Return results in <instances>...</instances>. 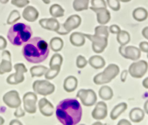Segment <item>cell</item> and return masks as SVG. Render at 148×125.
Returning a JSON list of instances; mask_svg holds the SVG:
<instances>
[{
    "label": "cell",
    "instance_id": "1",
    "mask_svg": "<svg viewBox=\"0 0 148 125\" xmlns=\"http://www.w3.org/2000/svg\"><path fill=\"white\" fill-rule=\"evenodd\" d=\"M56 115L62 125H76L82 119V108L76 99H64L57 105Z\"/></svg>",
    "mask_w": 148,
    "mask_h": 125
},
{
    "label": "cell",
    "instance_id": "2",
    "mask_svg": "<svg viewBox=\"0 0 148 125\" xmlns=\"http://www.w3.org/2000/svg\"><path fill=\"white\" fill-rule=\"evenodd\" d=\"M22 54L30 63L37 64L44 61L49 54L48 43L40 37H34L23 45Z\"/></svg>",
    "mask_w": 148,
    "mask_h": 125
},
{
    "label": "cell",
    "instance_id": "3",
    "mask_svg": "<svg viewBox=\"0 0 148 125\" xmlns=\"http://www.w3.org/2000/svg\"><path fill=\"white\" fill-rule=\"evenodd\" d=\"M32 35V31L29 25L18 23L10 27L8 30L7 37L13 45L20 46L29 41Z\"/></svg>",
    "mask_w": 148,
    "mask_h": 125
},
{
    "label": "cell",
    "instance_id": "4",
    "mask_svg": "<svg viewBox=\"0 0 148 125\" xmlns=\"http://www.w3.org/2000/svg\"><path fill=\"white\" fill-rule=\"evenodd\" d=\"M119 72L120 68L117 65L110 64L102 72L98 73L94 77L93 82L98 85L109 83L118 75Z\"/></svg>",
    "mask_w": 148,
    "mask_h": 125
},
{
    "label": "cell",
    "instance_id": "5",
    "mask_svg": "<svg viewBox=\"0 0 148 125\" xmlns=\"http://www.w3.org/2000/svg\"><path fill=\"white\" fill-rule=\"evenodd\" d=\"M82 22L81 17L77 14H73L70 16L63 23L59 30L57 32L60 35H66L69 33L71 31L79 27Z\"/></svg>",
    "mask_w": 148,
    "mask_h": 125
},
{
    "label": "cell",
    "instance_id": "6",
    "mask_svg": "<svg viewBox=\"0 0 148 125\" xmlns=\"http://www.w3.org/2000/svg\"><path fill=\"white\" fill-rule=\"evenodd\" d=\"M84 35L92 42V50L96 53L103 52L108 45V38L95 34H84Z\"/></svg>",
    "mask_w": 148,
    "mask_h": 125
},
{
    "label": "cell",
    "instance_id": "7",
    "mask_svg": "<svg viewBox=\"0 0 148 125\" xmlns=\"http://www.w3.org/2000/svg\"><path fill=\"white\" fill-rule=\"evenodd\" d=\"M76 97L81 101L83 105L86 106L94 105L97 100L96 93L92 89L79 90L76 94Z\"/></svg>",
    "mask_w": 148,
    "mask_h": 125
},
{
    "label": "cell",
    "instance_id": "8",
    "mask_svg": "<svg viewBox=\"0 0 148 125\" xmlns=\"http://www.w3.org/2000/svg\"><path fill=\"white\" fill-rule=\"evenodd\" d=\"M32 88L36 93L44 96L52 94L55 90L54 84L45 80L35 81L32 84Z\"/></svg>",
    "mask_w": 148,
    "mask_h": 125
},
{
    "label": "cell",
    "instance_id": "9",
    "mask_svg": "<svg viewBox=\"0 0 148 125\" xmlns=\"http://www.w3.org/2000/svg\"><path fill=\"white\" fill-rule=\"evenodd\" d=\"M148 64L145 60H139L132 62L128 68V73L134 78H141L146 73Z\"/></svg>",
    "mask_w": 148,
    "mask_h": 125
},
{
    "label": "cell",
    "instance_id": "10",
    "mask_svg": "<svg viewBox=\"0 0 148 125\" xmlns=\"http://www.w3.org/2000/svg\"><path fill=\"white\" fill-rule=\"evenodd\" d=\"M15 73L10 75L6 79V82L10 84H17L24 80V73L27 72V69L23 63H17L14 65Z\"/></svg>",
    "mask_w": 148,
    "mask_h": 125
},
{
    "label": "cell",
    "instance_id": "11",
    "mask_svg": "<svg viewBox=\"0 0 148 125\" xmlns=\"http://www.w3.org/2000/svg\"><path fill=\"white\" fill-rule=\"evenodd\" d=\"M24 108L25 111L29 113H35L36 111V102L38 100L37 95L32 92L26 93L23 98Z\"/></svg>",
    "mask_w": 148,
    "mask_h": 125
},
{
    "label": "cell",
    "instance_id": "12",
    "mask_svg": "<svg viewBox=\"0 0 148 125\" xmlns=\"http://www.w3.org/2000/svg\"><path fill=\"white\" fill-rule=\"evenodd\" d=\"M3 101L11 108H17L21 105L18 93L16 90H11L5 94L3 96Z\"/></svg>",
    "mask_w": 148,
    "mask_h": 125
},
{
    "label": "cell",
    "instance_id": "13",
    "mask_svg": "<svg viewBox=\"0 0 148 125\" xmlns=\"http://www.w3.org/2000/svg\"><path fill=\"white\" fill-rule=\"evenodd\" d=\"M93 119L95 120H102L108 115V106L103 101H99L91 112Z\"/></svg>",
    "mask_w": 148,
    "mask_h": 125
},
{
    "label": "cell",
    "instance_id": "14",
    "mask_svg": "<svg viewBox=\"0 0 148 125\" xmlns=\"http://www.w3.org/2000/svg\"><path fill=\"white\" fill-rule=\"evenodd\" d=\"M12 68L10 53L8 50H3L2 53V61L0 63V74L9 72Z\"/></svg>",
    "mask_w": 148,
    "mask_h": 125
},
{
    "label": "cell",
    "instance_id": "15",
    "mask_svg": "<svg viewBox=\"0 0 148 125\" xmlns=\"http://www.w3.org/2000/svg\"><path fill=\"white\" fill-rule=\"evenodd\" d=\"M90 9L96 13L97 21L99 24L105 25L110 21V14L106 8H94L91 6Z\"/></svg>",
    "mask_w": 148,
    "mask_h": 125
},
{
    "label": "cell",
    "instance_id": "16",
    "mask_svg": "<svg viewBox=\"0 0 148 125\" xmlns=\"http://www.w3.org/2000/svg\"><path fill=\"white\" fill-rule=\"evenodd\" d=\"M39 23L43 28L56 32L59 30L60 27L58 21L54 17L40 19L39 21Z\"/></svg>",
    "mask_w": 148,
    "mask_h": 125
},
{
    "label": "cell",
    "instance_id": "17",
    "mask_svg": "<svg viewBox=\"0 0 148 125\" xmlns=\"http://www.w3.org/2000/svg\"><path fill=\"white\" fill-rule=\"evenodd\" d=\"M38 106L39 111L43 115L49 117L53 114L54 106L46 98H42L39 101Z\"/></svg>",
    "mask_w": 148,
    "mask_h": 125
},
{
    "label": "cell",
    "instance_id": "18",
    "mask_svg": "<svg viewBox=\"0 0 148 125\" xmlns=\"http://www.w3.org/2000/svg\"><path fill=\"white\" fill-rule=\"evenodd\" d=\"M141 56V52L139 48L134 46H125L123 57L126 59L135 61L138 60Z\"/></svg>",
    "mask_w": 148,
    "mask_h": 125
},
{
    "label": "cell",
    "instance_id": "19",
    "mask_svg": "<svg viewBox=\"0 0 148 125\" xmlns=\"http://www.w3.org/2000/svg\"><path fill=\"white\" fill-rule=\"evenodd\" d=\"M22 15L25 20L29 22H34L38 18L39 12L34 7L28 6L23 10Z\"/></svg>",
    "mask_w": 148,
    "mask_h": 125
},
{
    "label": "cell",
    "instance_id": "20",
    "mask_svg": "<svg viewBox=\"0 0 148 125\" xmlns=\"http://www.w3.org/2000/svg\"><path fill=\"white\" fill-rule=\"evenodd\" d=\"M77 86V79L74 76H69L66 77L63 84L64 89L68 93L72 92L76 90Z\"/></svg>",
    "mask_w": 148,
    "mask_h": 125
},
{
    "label": "cell",
    "instance_id": "21",
    "mask_svg": "<svg viewBox=\"0 0 148 125\" xmlns=\"http://www.w3.org/2000/svg\"><path fill=\"white\" fill-rule=\"evenodd\" d=\"M69 41L72 45L77 47H80L82 46L85 43L86 37L83 33L74 32L72 33V34L70 35Z\"/></svg>",
    "mask_w": 148,
    "mask_h": 125
},
{
    "label": "cell",
    "instance_id": "22",
    "mask_svg": "<svg viewBox=\"0 0 148 125\" xmlns=\"http://www.w3.org/2000/svg\"><path fill=\"white\" fill-rule=\"evenodd\" d=\"M145 117V111L140 108H134L129 113L130 120L134 123L140 122Z\"/></svg>",
    "mask_w": 148,
    "mask_h": 125
},
{
    "label": "cell",
    "instance_id": "23",
    "mask_svg": "<svg viewBox=\"0 0 148 125\" xmlns=\"http://www.w3.org/2000/svg\"><path fill=\"white\" fill-rule=\"evenodd\" d=\"M90 65L95 69L102 68L105 65V61L104 58L98 55L92 56L89 58L88 61Z\"/></svg>",
    "mask_w": 148,
    "mask_h": 125
},
{
    "label": "cell",
    "instance_id": "24",
    "mask_svg": "<svg viewBox=\"0 0 148 125\" xmlns=\"http://www.w3.org/2000/svg\"><path fill=\"white\" fill-rule=\"evenodd\" d=\"M127 108V104L125 102H121L116 105L111 111L110 117L112 120L117 119Z\"/></svg>",
    "mask_w": 148,
    "mask_h": 125
},
{
    "label": "cell",
    "instance_id": "25",
    "mask_svg": "<svg viewBox=\"0 0 148 125\" xmlns=\"http://www.w3.org/2000/svg\"><path fill=\"white\" fill-rule=\"evenodd\" d=\"M98 95L103 100H110L113 96V91L110 87L102 86L98 90Z\"/></svg>",
    "mask_w": 148,
    "mask_h": 125
},
{
    "label": "cell",
    "instance_id": "26",
    "mask_svg": "<svg viewBox=\"0 0 148 125\" xmlns=\"http://www.w3.org/2000/svg\"><path fill=\"white\" fill-rule=\"evenodd\" d=\"M148 16L147 11L143 8L139 7L135 9L132 12L133 18L138 21H143L145 20Z\"/></svg>",
    "mask_w": 148,
    "mask_h": 125
},
{
    "label": "cell",
    "instance_id": "27",
    "mask_svg": "<svg viewBox=\"0 0 148 125\" xmlns=\"http://www.w3.org/2000/svg\"><path fill=\"white\" fill-rule=\"evenodd\" d=\"M116 39L120 46H125L130 41V35L127 31L121 30L117 34Z\"/></svg>",
    "mask_w": 148,
    "mask_h": 125
},
{
    "label": "cell",
    "instance_id": "28",
    "mask_svg": "<svg viewBox=\"0 0 148 125\" xmlns=\"http://www.w3.org/2000/svg\"><path fill=\"white\" fill-rule=\"evenodd\" d=\"M49 45L53 51L57 52L62 49L64 42L62 39L59 37H54L50 40Z\"/></svg>",
    "mask_w": 148,
    "mask_h": 125
},
{
    "label": "cell",
    "instance_id": "29",
    "mask_svg": "<svg viewBox=\"0 0 148 125\" xmlns=\"http://www.w3.org/2000/svg\"><path fill=\"white\" fill-rule=\"evenodd\" d=\"M49 12L54 18L61 17L64 14V9L58 4H53L50 7Z\"/></svg>",
    "mask_w": 148,
    "mask_h": 125
},
{
    "label": "cell",
    "instance_id": "30",
    "mask_svg": "<svg viewBox=\"0 0 148 125\" xmlns=\"http://www.w3.org/2000/svg\"><path fill=\"white\" fill-rule=\"evenodd\" d=\"M48 68L43 65H36L30 68V73L32 77H40L47 71Z\"/></svg>",
    "mask_w": 148,
    "mask_h": 125
},
{
    "label": "cell",
    "instance_id": "31",
    "mask_svg": "<svg viewBox=\"0 0 148 125\" xmlns=\"http://www.w3.org/2000/svg\"><path fill=\"white\" fill-rule=\"evenodd\" d=\"M89 0H74L73 8L75 11L80 12L87 10L88 8Z\"/></svg>",
    "mask_w": 148,
    "mask_h": 125
},
{
    "label": "cell",
    "instance_id": "32",
    "mask_svg": "<svg viewBox=\"0 0 148 125\" xmlns=\"http://www.w3.org/2000/svg\"><path fill=\"white\" fill-rule=\"evenodd\" d=\"M63 61L62 57L61 54L58 53H56L53 55L51 57L50 62H49V66L50 67H60L62 65Z\"/></svg>",
    "mask_w": 148,
    "mask_h": 125
},
{
    "label": "cell",
    "instance_id": "33",
    "mask_svg": "<svg viewBox=\"0 0 148 125\" xmlns=\"http://www.w3.org/2000/svg\"><path fill=\"white\" fill-rule=\"evenodd\" d=\"M60 67H50L47 71L45 74V77L46 79L50 80L56 78L60 71Z\"/></svg>",
    "mask_w": 148,
    "mask_h": 125
},
{
    "label": "cell",
    "instance_id": "34",
    "mask_svg": "<svg viewBox=\"0 0 148 125\" xmlns=\"http://www.w3.org/2000/svg\"><path fill=\"white\" fill-rule=\"evenodd\" d=\"M94 32L95 35H98L99 36H104L106 38L109 37V27L108 26L101 25L97 26L94 29Z\"/></svg>",
    "mask_w": 148,
    "mask_h": 125
},
{
    "label": "cell",
    "instance_id": "35",
    "mask_svg": "<svg viewBox=\"0 0 148 125\" xmlns=\"http://www.w3.org/2000/svg\"><path fill=\"white\" fill-rule=\"evenodd\" d=\"M20 19V13L16 10H12L9 14L8 18L7 19V24H13L16 21H17Z\"/></svg>",
    "mask_w": 148,
    "mask_h": 125
},
{
    "label": "cell",
    "instance_id": "36",
    "mask_svg": "<svg viewBox=\"0 0 148 125\" xmlns=\"http://www.w3.org/2000/svg\"><path fill=\"white\" fill-rule=\"evenodd\" d=\"M87 63H88V61H87V60L84 56L82 55H79L77 57L76 64L78 68H80V69L83 68L87 65Z\"/></svg>",
    "mask_w": 148,
    "mask_h": 125
},
{
    "label": "cell",
    "instance_id": "37",
    "mask_svg": "<svg viewBox=\"0 0 148 125\" xmlns=\"http://www.w3.org/2000/svg\"><path fill=\"white\" fill-rule=\"evenodd\" d=\"M108 6L114 11H118L120 8L119 0H106Z\"/></svg>",
    "mask_w": 148,
    "mask_h": 125
},
{
    "label": "cell",
    "instance_id": "38",
    "mask_svg": "<svg viewBox=\"0 0 148 125\" xmlns=\"http://www.w3.org/2000/svg\"><path fill=\"white\" fill-rule=\"evenodd\" d=\"M91 4L94 8H106V3L104 0H91Z\"/></svg>",
    "mask_w": 148,
    "mask_h": 125
},
{
    "label": "cell",
    "instance_id": "39",
    "mask_svg": "<svg viewBox=\"0 0 148 125\" xmlns=\"http://www.w3.org/2000/svg\"><path fill=\"white\" fill-rule=\"evenodd\" d=\"M29 3V0H12L11 3L17 8H23Z\"/></svg>",
    "mask_w": 148,
    "mask_h": 125
},
{
    "label": "cell",
    "instance_id": "40",
    "mask_svg": "<svg viewBox=\"0 0 148 125\" xmlns=\"http://www.w3.org/2000/svg\"><path fill=\"white\" fill-rule=\"evenodd\" d=\"M109 31L110 33L114 34H117L119 32H120L121 29L119 26H118L116 24H113L111 25L109 27Z\"/></svg>",
    "mask_w": 148,
    "mask_h": 125
},
{
    "label": "cell",
    "instance_id": "41",
    "mask_svg": "<svg viewBox=\"0 0 148 125\" xmlns=\"http://www.w3.org/2000/svg\"><path fill=\"white\" fill-rule=\"evenodd\" d=\"M139 49L140 52L148 53V42L145 41L141 42L139 45Z\"/></svg>",
    "mask_w": 148,
    "mask_h": 125
},
{
    "label": "cell",
    "instance_id": "42",
    "mask_svg": "<svg viewBox=\"0 0 148 125\" xmlns=\"http://www.w3.org/2000/svg\"><path fill=\"white\" fill-rule=\"evenodd\" d=\"M14 115L16 117H21L25 115V112L20 106L16 108V109L14 113Z\"/></svg>",
    "mask_w": 148,
    "mask_h": 125
},
{
    "label": "cell",
    "instance_id": "43",
    "mask_svg": "<svg viewBox=\"0 0 148 125\" xmlns=\"http://www.w3.org/2000/svg\"><path fill=\"white\" fill-rule=\"evenodd\" d=\"M7 45V42L6 39L0 35V50H3L6 48Z\"/></svg>",
    "mask_w": 148,
    "mask_h": 125
},
{
    "label": "cell",
    "instance_id": "44",
    "mask_svg": "<svg viewBox=\"0 0 148 125\" xmlns=\"http://www.w3.org/2000/svg\"><path fill=\"white\" fill-rule=\"evenodd\" d=\"M128 71L127 70H123L121 74H120V79H121V81L122 82H124L127 78V76H128Z\"/></svg>",
    "mask_w": 148,
    "mask_h": 125
},
{
    "label": "cell",
    "instance_id": "45",
    "mask_svg": "<svg viewBox=\"0 0 148 125\" xmlns=\"http://www.w3.org/2000/svg\"><path fill=\"white\" fill-rule=\"evenodd\" d=\"M117 125H132V124L128 120L123 119H121L120 120H119V122L117 123Z\"/></svg>",
    "mask_w": 148,
    "mask_h": 125
},
{
    "label": "cell",
    "instance_id": "46",
    "mask_svg": "<svg viewBox=\"0 0 148 125\" xmlns=\"http://www.w3.org/2000/svg\"><path fill=\"white\" fill-rule=\"evenodd\" d=\"M142 35L143 36L148 40V26L147 27H145L143 30H142Z\"/></svg>",
    "mask_w": 148,
    "mask_h": 125
},
{
    "label": "cell",
    "instance_id": "47",
    "mask_svg": "<svg viewBox=\"0 0 148 125\" xmlns=\"http://www.w3.org/2000/svg\"><path fill=\"white\" fill-rule=\"evenodd\" d=\"M9 125H23L22 123L17 119H13L10 121Z\"/></svg>",
    "mask_w": 148,
    "mask_h": 125
},
{
    "label": "cell",
    "instance_id": "48",
    "mask_svg": "<svg viewBox=\"0 0 148 125\" xmlns=\"http://www.w3.org/2000/svg\"><path fill=\"white\" fill-rule=\"evenodd\" d=\"M142 85L145 88L148 89V76L143 79L142 82Z\"/></svg>",
    "mask_w": 148,
    "mask_h": 125
},
{
    "label": "cell",
    "instance_id": "49",
    "mask_svg": "<svg viewBox=\"0 0 148 125\" xmlns=\"http://www.w3.org/2000/svg\"><path fill=\"white\" fill-rule=\"evenodd\" d=\"M143 108H144L145 113H147L148 115V99L145 102L144 106H143Z\"/></svg>",
    "mask_w": 148,
    "mask_h": 125
},
{
    "label": "cell",
    "instance_id": "50",
    "mask_svg": "<svg viewBox=\"0 0 148 125\" xmlns=\"http://www.w3.org/2000/svg\"><path fill=\"white\" fill-rule=\"evenodd\" d=\"M91 125H106L105 124H103L102 123L100 122H96L95 123H94L93 124H92Z\"/></svg>",
    "mask_w": 148,
    "mask_h": 125
},
{
    "label": "cell",
    "instance_id": "51",
    "mask_svg": "<svg viewBox=\"0 0 148 125\" xmlns=\"http://www.w3.org/2000/svg\"><path fill=\"white\" fill-rule=\"evenodd\" d=\"M4 122H5L4 119L2 117L0 116V125H3Z\"/></svg>",
    "mask_w": 148,
    "mask_h": 125
},
{
    "label": "cell",
    "instance_id": "52",
    "mask_svg": "<svg viewBox=\"0 0 148 125\" xmlns=\"http://www.w3.org/2000/svg\"><path fill=\"white\" fill-rule=\"evenodd\" d=\"M9 1V0H0V2L3 4H5L6 3H8Z\"/></svg>",
    "mask_w": 148,
    "mask_h": 125
},
{
    "label": "cell",
    "instance_id": "53",
    "mask_svg": "<svg viewBox=\"0 0 148 125\" xmlns=\"http://www.w3.org/2000/svg\"><path fill=\"white\" fill-rule=\"evenodd\" d=\"M45 4H49L50 3V0H42Z\"/></svg>",
    "mask_w": 148,
    "mask_h": 125
},
{
    "label": "cell",
    "instance_id": "54",
    "mask_svg": "<svg viewBox=\"0 0 148 125\" xmlns=\"http://www.w3.org/2000/svg\"><path fill=\"white\" fill-rule=\"evenodd\" d=\"M119 1L123 2H130L131 0H119Z\"/></svg>",
    "mask_w": 148,
    "mask_h": 125
},
{
    "label": "cell",
    "instance_id": "55",
    "mask_svg": "<svg viewBox=\"0 0 148 125\" xmlns=\"http://www.w3.org/2000/svg\"><path fill=\"white\" fill-rule=\"evenodd\" d=\"M79 125H85V124H79Z\"/></svg>",
    "mask_w": 148,
    "mask_h": 125
},
{
    "label": "cell",
    "instance_id": "56",
    "mask_svg": "<svg viewBox=\"0 0 148 125\" xmlns=\"http://www.w3.org/2000/svg\"><path fill=\"white\" fill-rule=\"evenodd\" d=\"M147 58H148V53H147Z\"/></svg>",
    "mask_w": 148,
    "mask_h": 125
}]
</instances>
